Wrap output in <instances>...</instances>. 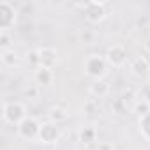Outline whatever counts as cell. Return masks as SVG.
<instances>
[{
  "instance_id": "obj_1",
  "label": "cell",
  "mask_w": 150,
  "mask_h": 150,
  "mask_svg": "<svg viewBox=\"0 0 150 150\" xmlns=\"http://www.w3.org/2000/svg\"><path fill=\"white\" fill-rule=\"evenodd\" d=\"M83 69H85V74L88 78H92V80H104L106 74H108V69H110V64H108L104 55H96L94 53V55L87 57Z\"/></svg>"
},
{
  "instance_id": "obj_2",
  "label": "cell",
  "mask_w": 150,
  "mask_h": 150,
  "mask_svg": "<svg viewBox=\"0 0 150 150\" xmlns=\"http://www.w3.org/2000/svg\"><path fill=\"white\" fill-rule=\"evenodd\" d=\"M2 117L4 120L9 124V125H14L18 127L27 117V106L21 103V101H6L4 106H2Z\"/></svg>"
},
{
  "instance_id": "obj_3",
  "label": "cell",
  "mask_w": 150,
  "mask_h": 150,
  "mask_svg": "<svg viewBox=\"0 0 150 150\" xmlns=\"http://www.w3.org/2000/svg\"><path fill=\"white\" fill-rule=\"evenodd\" d=\"M78 7L83 9V14H85V20L92 25H97V23H103L108 16V11H106V4L101 2V0H90V2H85V4H80Z\"/></svg>"
},
{
  "instance_id": "obj_4",
  "label": "cell",
  "mask_w": 150,
  "mask_h": 150,
  "mask_svg": "<svg viewBox=\"0 0 150 150\" xmlns=\"http://www.w3.org/2000/svg\"><path fill=\"white\" fill-rule=\"evenodd\" d=\"M41 125H42V122H41L37 117L28 115V117L16 127V132H18V136H20L21 139H25V141H35V139L39 141Z\"/></svg>"
},
{
  "instance_id": "obj_5",
  "label": "cell",
  "mask_w": 150,
  "mask_h": 150,
  "mask_svg": "<svg viewBox=\"0 0 150 150\" xmlns=\"http://www.w3.org/2000/svg\"><path fill=\"white\" fill-rule=\"evenodd\" d=\"M16 20H18V9L14 7V4H11L9 0H2L0 2V28H2V32L13 28L16 25Z\"/></svg>"
},
{
  "instance_id": "obj_6",
  "label": "cell",
  "mask_w": 150,
  "mask_h": 150,
  "mask_svg": "<svg viewBox=\"0 0 150 150\" xmlns=\"http://www.w3.org/2000/svg\"><path fill=\"white\" fill-rule=\"evenodd\" d=\"M106 60L110 64V67H124L129 60V53H127V48L122 46V44H111L108 50H106Z\"/></svg>"
},
{
  "instance_id": "obj_7",
  "label": "cell",
  "mask_w": 150,
  "mask_h": 150,
  "mask_svg": "<svg viewBox=\"0 0 150 150\" xmlns=\"http://www.w3.org/2000/svg\"><path fill=\"white\" fill-rule=\"evenodd\" d=\"M60 136H62V131H60V127L57 125V124H53V122H42V125H41V132H39V141L41 143H44V145H53V143H57L58 139H60Z\"/></svg>"
},
{
  "instance_id": "obj_8",
  "label": "cell",
  "mask_w": 150,
  "mask_h": 150,
  "mask_svg": "<svg viewBox=\"0 0 150 150\" xmlns=\"http://www.w3.org/2000/svg\"><path fill=\"white\" fill-rule=\"evenodd\" d=\"M129 71L136 78H145L150 72V62L146 57H136L129 62Z\"/></svg>"
},
{
  "instance_id": "obj_9",
  "label": "cell",
  "mask_w": 150,
  "mask_h": 150,
  "mask_svg": "<svg viewBox=\"0 0 150 150\" xmlns=\"http://www.w3.org/2000/svg\"><path fill=\"white\" fill-rule=\"evenodd\" d=\"M39 51V67H46V69H53L58 62L57 51L53 48H37Z\"/></svg>"
},
{
  "instance_id": "obj_10",
  "label": "cell",
  "mask_w": 150,
  "mask_h": 150,
  "mask_svg": "<svg viewBox=\"0 0 150 150\" xmlns=\"http://www.w3.org/2000/svg\"><path fill=\"white\" fill-rule=\"evenodd\" d=\"M34 81L37 87H50L55 81V74L53 69H46V67H37L34 71Z\"/></svg>"
},
{
  "instance_id": "obj_11",
  "label": "cell",
  "mask_w": 150,
  "mask_h": 150,
  "mask_svg": "<svg viewBox=\"0 0 150 150\" xmlns=\"http://www.w3.org/2000/svg\"><path fill=\"white\" fill-rule=\"evenodd\" d=\"M88 92L92 97H97V99H104L108 97L110 94V85L104 81V80H94L88 87Z\"/></svg>"
},
{
  "instance_id": "obj_12",
  "label": "cell",
  "mask_w": 150,
  "mask_h": 150,
  "mask_svg": "<svg viewBox=\"0 0 150 150\" xmlns=\"http://www.w3.org/2000/svg\"><path fill=\"white\" fill-rule=\"evenodd\" d=\"M0 60H2L4 67H7V69H14V67L20 65L21 57H20V53L14 51V50H4V51H0Z\"/></svg>"
},
{
  "instance_id": "obj_13",
  "label": "cell",
  "mask_w": 150,
  "mask_h": 150,
  "mask_svg": "<svg viewBox=\"0 0 150 150\" xmlns=\"http://www.w3.org/2000/svg\"><path fill=\"white\" fill-rule=\"evenodd\" d=\"M48 120L50 122H53V124H57V125H60V124H64L67 118H69V113L62 108V106H58V104H55V106H51L50 110H48Z\"/></svg>"
},
{
  "instance_id": "obj_14",
  "label": "cell",
  "mask_w": 150,
  "mask_h": 150,
  "mask_svg": "<svg viewBox=\"0 0 150 150\" xmlns=\"http://www.w3.org/2000/svg\"><path fill=\"white\" fill-rule=\"evenodd\" d=\"M118 99L125 104V108H127L129 111H132L134 106H136V103L139 101V92H136L134 88H127V90L122 92V96H120Z\"/></svg>"
},
{
  "instance_id": "obj_15",
  "label": "cell",
  "mask_w": 150,
  "mask_h": 150,
  "mask_svg": "<svg viewBox=\"0 0 150 150\" xmlns=\"http://www.w3.org/2000/svg\"><path fill=\"white\" fill-rule=\"evenodd\" d=\"M78 138H80V141L85 143V145L96 143V141H97V129H96L94 125H85V127L80 129Z\"/></svg>"
},
{
  "instance_id": "obj_16",
  "label": "cell",
  "mask_w": 150,
  "mask_h": 150,
  "mask_svg": "<svg viewBox=\"0 0 150 150\" xmlns=\"http://www.w3.org/2000/svg\"><path fill=\"white\" fill-rule=\"evenodd\" d=\"M138 125H139L141 136H143L146 141H150V110H148L143 117L138 118Z\"/></svg>"
},
{
  "instance_id": "obj_17",
  "label": "cell",
  "mask_w": 150,
  "mask_h": 150,
  "mask_svg": "<svg viewBox=\"0 0 150 150\" xmlns=\"http://www.w3.org/2000/svg\"><path fill=\"white\" fill-rule=\"evenodd\" d=\"M39 87L37 85H28V87H25L23 88V97L25 99H37L39 97Z\"/></svg>"
},
{
  "instance_id": "obj_18",
  "label": "cell",
  "mask_w": 150,
  "mask_h": 150,
  "mask_svg": "<svg viewBox=\"0 0 150 150\" xmlns=\"http://www.w3.org/2000/svg\"><path fill=\"white\" fill-rule=\"evenodd\" d=\"M11 44H13L11 34H9V32H0V48H2V51H4V50H13Z\"/></svg>"
},
{
  "instance_id": "obj_19",
  "label": "cell",
  "mask_w": 150,
  "mask_h": 150,
  "mask_svg": "<svg viewBox=\"0 0 150 150\" xmlns=\"http://www.w3.org/2000/svg\"><path fill=\"white\" fill-rule=\"evenodd\" d=\"M111 110H113V113H117V115H125V113H129V110L125 108V104H124L120 99H117V101L111 104Z\"/></svg>"
},
{
  "instance_id": "obj_20",
  "label": "cell",
  "mask_w": 150,
  "mask_h": 150,
  "mask_svg": "<svg viewBox=\"0 0 150 150\" xmlns=\"http://www.w3.org/2000/svg\"><path fill=\"white\" fill-rule=\"evenodd\" d=\"M148 110H150V106H148V104H146L145 101H138L132 111H134V113H138V117H143V115H145V113H146Z\"/></svg>"
},
{
  "instance_id": "obj_21",
  "label": "cell",
  "mask_w": 150,
  "mask_h": 150,
  "mask_svg": "<svg viewBox=\"0 0 150 150\" xmlns=\"http://www.w3.org/2000/svg\"><path fill=\"white\" fill-rule=\"evenodd\" d=\"M27 57H28V64H32V65L37 69V67H39V51H37V50H30Z\"/></svg>"
},
{
  "instance_id": "obj_22",
  "label": "cell",
  "mask_w": 150,
  "mask_h": 150,
  "mask_svg": "<svg viewBox=\"0 0 150 150\" xmlns=\"http://www.w3.org/2000/svg\"><path fill=\"white\" fill-rule=\"evenodd\" d=\"M139 101H145L150 106V85H146L139 90Z\"/></svg>"
},
{
  "instance_id": "obj_23",
  "label": "cell",
  "mask_w": 150,
  "mask_h": 150,
  "mask_svg": "<svg viewBox=\"0 0 150 150\" xmlns=\"http://www.w3.org/2000/svg\"><path fill=\"white\" fill-rule=\"evenodd\" d=\"M96 150H117V148H115V145L110 143V141H101V143H97Z\"/></svg>"
},
{
  "instance_id": "obj_24",
  "label": "cell",
  "mask_w": 150,
  "mask_h": 150,
  "mask_svg": "<svg viewBox=\"0 0 150 150\" xmlns=\"http://www.w3.org/2000/svg\"><path fill=\"white\" fill-rule=\"evenodd\" d=\"M80 35H81V41H85V44H92V41H94V35H92L88 30H83Z\"/></svg>"
},
{
  "instance_id": "obj_25",
  "label": "cell",
  "mask_w": 150,
  "mask_h": 150,
  "mask_svg": "<svg viewBox=\"0 0 150 150\" xmlns=\"http://www.w3.org/2000/svg\"><path fill=\"white\" fill-rule=\"evenodd\" d=\"M143 46H145V51H146V53L150 55V35H148V37L145 39V44H143Z\"/></svg>"
},
{
  "instance_id": "obj_26",
  "label": "cell",
  "mask_w": 150,
  "mask_h": 150,
  "mask_svg": "<svg viewBox=\"0 0 150 150\" xmlns=\"http://www.w3.org/2000/svg\"><path fill=\"white\" fill-rule=\"evenodd\" d=\"M148 35H150V27H148Z\"/></svg>"
}]
</instances>
